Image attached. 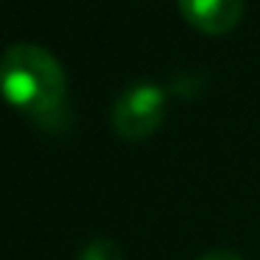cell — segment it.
I'll return each mask as SVG.
<instances>
[{"instance_id": "obj_2", "label": "cell", "mask_w": 260, "mask_h": 260, "mask_svg": "<svg viewBox=\"0 0 260 260\" xmlns=\"http://www.w3.org/2000/svg\"><path fill=\"white\" fill-rule=\"evenodd\" d=\"M165 118V92L151 81L126 87L112 107V126L123 140H146Z\"/></svg>"}, {"instance_id": "obj_1", "label": "cell", "mask_w": 260, "mask_h": 260, "mask_svg": "<svg viewBox=\"0 0 260 260\" xmlns=\"http://www.w3.org/2000/svg\"><path fill=\"white\" fill-rule=\"evenodd\" d=\"M0 95L42 129L68 123V79L45 48L17 42L0 56Z\"/></svg>"}, {"instance_id": "obj_5", "label": "cell", "mask_w": 260, "mask_h": 260, "mask_svg": "<svg viewBox=\"0 0 260 260\" xmlns=\"http://www.w3.org/2000/svg\"><path fill=\"white\" fill-rule=\"evenodd\" d=\"M199 260H243V257H241V254H235V252H224V249H218V252L202 254Z\"/></svg>"}, {"instance_id": "obj_3", "label": "cell", "mask_w": 260, "mask_h": 260, "mask_svg": "<svg viewBox=\"0 0 260 260\" xmlns=\"http://www.w3.org/2000/svg\"><path fill=\"white\" fill-rule=\"evenodd\" d=\"M246 0H179L185 20L202 34L221 37L232 31L243 17Z\"/></svg>"}, {"instance_id": "obj_4", "label": "cell", "mask_w": 260, "mask_h": 260, "mask_svg": "<svg viewBox=\"0 0 260 260\" xmlns=\"http://www.w3.org/2000/svg\"><path fill=\"white\" fill-rule=\"evenodd\" d=\"M79 260H123V249L112 238H92L79 252Z\"/></svg>"}]
</instances>
